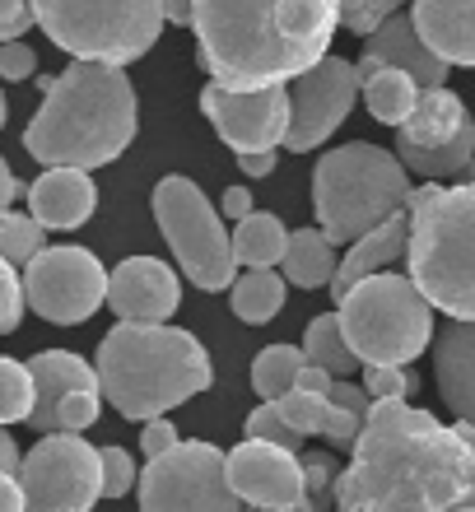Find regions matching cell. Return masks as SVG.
I'll use <instances>...</instances> for the list:
<instances>
[{"label":"cell","mask_w":475,"mask_h":512,"mask_svg":"<svg viewBox=\"0 0 475 512\" xmlns=\"http://www.w3.org/2000/svg\"><path fill=\"white\" fill-rule=\"evenodd\" d=\"M466 122H471L466 103L452 94L448 84H438V89H420V103L401 126V140L415 149H443L466 131Z\"/></svg>","instance_id":"23"},{"label":"cell","mask_w":475,"mask_h":512,"mask_svg":"<svg viewBox=\"0 0 475 512\" xmlns=\"http://www.w3.org/2000/svg\"><path fill=\"white\" fill-rule=\"evenodd\" d=\"M303 461V494L313 503V512H336V461L326 452H313V457H299Z\"/></svg>","instance_id":"35"},{"label":"cell","mask_w":475,"mask_h":512,"mask_svg":"<svg viewBox=\"0 0 475 512\" xmlns=\"http://www.w3.org/2000/svg\"><path fill=\"white\" fill-rule=\"evenodd\" d=\"M415 103H420V84L410 80L406 70H392V66H382L373 70L364 80V108L373 112V122L382 126H406V117L415 112Z\"/></svg>","instance_id":"27"},{"label":"cell","mask_w":475,"mask_h":512,"mask_svg":"<svg viewBox=\"0 0 475 512\" xmlns=\"http://www.w3.org/2000/svg\"><path fill=\"white\" fill-rule=\"evenodd\" d=\"M434 382L448 415L475 429V322H448L438 331Z\"/></svg>","instance_id":"19"},{"label":"cell","mask_w":475,"mask_h":512,"mask_svg":"<svg viewBox=\"0 0 475 512\" xmlns=\"http://www.w3.org/2000/svg\"><path fill=\"white\" fill-rule=\"evenodd\" d=\"M336 317L364 368H406L434 345V308L401 270L359 280L336 298Z\"/></svg>","instance_id":"7"},{"label":"cell","mask_w":475,"mask_h":512,"mask_svg":"<svg viewBox=\"0 0 475 512\" xmlns=\"http://www.w3.org/2000/svg\"><path fill=\"white\" fill-rule=\"evenodd\" d=\"M24 196L28 215L38 219L42 229H80L98 205L94 177L80 173V168H47Z\"/></svg>","instance_id":"20"},{"label":"cell","mask_w":475,"mask_h":512,"mask_svg":"<svg viewBox=\"0 0 475 512\" xmlns=\"http://www.w3.org/2000/svg\"><path fill=\"white\" fill-rule=\"evenodd\" d=\"M336 243L326 238L322 229H294L285 247V261H280V275L285 284H299V289H322V284L336 280Z\"/></svg>","instance_id":"24"},{"label":"cell","mask_w":475,"mask_h":512,"mask_svg":"<svg viewBox=\"0 0 475 512\" xmlns=\"http://www.w3.org/2000/svg\"><path fill=\"white\" fill-rule=\"evenodd\" d=\"M19 461H24V452L14 447L10 429H0V475H19Z\"/></svg>","instance_id":"48"},{"label":"cell","mask_w":475,"mask_h":512,"mask_svg":"<svg viewBox=\"0 0 475 512\" xmlns=\"http://www.w3.org/2000/svg\"><path fill=\"white\" fill-rule=\"evenodd\" d=\"M28 415H33V378H28V364L0 359V429L28 424Z\"/></svg>","instance_id":"32"},{"label":"cell","mask_w":475,"mask_h":512,"mask_svg":"<svg viewBox=\"0 0 475 512\" xmlns=\"http://www.w3.org/2000/svg\"><path fill=\"white\" fill-rule=\"evenodd\" d=\"M177 443H182V438H177V429L168 424V419H150V424L140 429V447H145V457H150V461L154 457H168Z\"/></svg>","instance_id":"43"},{"label":"cell","mask_w":475,"mask_h":512,"mask_svg":"<svg viewBox=\"0 0 475 512\" xmlns=\"http://www.w3.org/2000/svg\"><path fill=\"white\" fill-rule=\"evenodd\" d=\"M285 308V275L280 270H243V280H233V312L247 326H266Z\"/></svg>","instance_id":"29"},{"label":"cell","mask_w":475,"mask_h":512,"mask_svg":"<svg viewBox=\"0 0 475 512\" xmlns=\"http://www.w3.org/2000/svg\"><path fill=\"white\" fill-rule=\"evenodd\" d=\"M191 28L210 84L257 94L331 56L340 0H191Z\"/></svg>","instance_id":"2"},{"label":"cell","mask_w":475,"mask_h":512,"mask_svg":"<svg viewBox=\"0 0 475 512\" xmlns=\"http://www.w3.org/2000/svg\"><path fill=\"white\" fill-rule=\"evenodd\" d=\"M24 191H28V187H19V177L10 173V163L0 159V219L10 215V205L19 201V196H24Z\"/></svg>","instance_id":"44"},{"label":"cell","mask_w":475,"mask_h":512,"mask_svg":"<svg viewBox=\"0 0 475 512\" xmlns=\"http://www.w3.org/2000/svg\"><path fill=\"white\" fill-rule=\"evenodd\" d=\"M406 0H340V28H350L354 38H368L378 33L392 14H401Z\"/></svg>","instance_id":"36"},{"label":"cell","mask_w":475,"mask_h":512,"mask_svg":"<svg viewBox=\"0 0 475 512\" xmlns=\"http://www.w3.org/2000/svg\"><path fill=\"white\" fill-rule=\"evenodd\" d=\"M373 410V396L364 391V382H331L326 396V419H322V438L331 447H354L364 433V419Z\"/></svg>","instance_id":"28"},{"label":"cell","mask_w":475,"mask_h":512,"mask_svg":"<svg viewBox=\"0 0 475 512\" xmlns=\"http://www.w3.org/2000/svg\"><path fill=\"white\" fill-rule=\"evenodd\" d=\"M238 168H243L247 177H271L275 173V149H271V154H243V159H238Z\"/></svg>","instance_id":"49"},{"label":"cell","mask_w":475,"mask_h":512,"mask_svg":"<svg viewBox=\"0 0 475 512\" xmlns=\"http://www.w3.org/2000/svg\"><path fill=\"white\" fill-rule=\"evenodd\" d=\"M38 24L33 19V0H0V47L5 42H24V33Z\"/></svg>","instance_id":"41"},{"label":"cell","mask_w":475,"mask_h":512,"mask_svg":"<svg viewBox=\"0 0 475 512\" xmlns=\"http://www.w3.org/2000/svg\"><path fill=\"white\" fill-rule=\"evenodd\" d=\"M201 112L238 159L243 154H271L289 135V84L257 89V94H233V89H219V84H205Z\"/></svg>","instance_id":"15"},{"label":"cell","mask_w":475,"mask_h":512,"mask_svg":"<svg viewBox=\"0 0 475 512\" xmlns=\"http://www.w3.org/2000/svg\"><path fill=\"white\" fill-rule=\"evenodd\" d=\"M303 359H308L313 368H326L331 378H350V373H359V359H354L350 340H345V331H340L336 312H322V317L308 322V331H303Z\"/></svg>","instance_id":"30"},{"label":"cell","mask_w":475,"mask_h":512,"mask_svg":"<svg viewBox=\"0 0 475 512\" xmlns=\"http://www.w3.org/2000/svg\"><path fill=\"white\" fill-rule=\"evenodd\" d=\"M415 196L406 163L396 149H382L373 140H350L331 149L313 168V210L331 243H359L364 233L401 215Z\"/></svg>","instance_id":"6"},{"label":"cell","mask_w":475,"mask_h":512,"mask_svg":"<svg viewBox=\"0 0 475 512\" xmlns=\"http://www.w3.org/2000/svg\"><path fill=\"white\" fill-rule=\"evenodd\" d=\"M415 33L448 66H475V0H415Z\"/></svg>","instance_id":"21"},{"label":"cell","mask_w":475,"mask_h":512,"mask_svg":"<svg viewBox=\"0 0 475 512\" xmlns=\"http://www.w3.org/2000/svg\"><path fill=\"white\" fill-rule=\"evenodd\" d=\"M98 387L122 419L150 424L210 387V354L182 326L117 322L98 345Z\"/></svg>","instance_id":"4"},{"label":"cell","mask_w":475,"mask_h":512,"mask_svg":"<svg viewBox=\"0 0 475 512\" xmlns=\"http://www.w3.org/2000/svg\"><path fill=\"white\" fill-rule=\"evenodd\" d=\"M275 410L289 419V429H299L303 438H313V433H322V419H326V396H313V391H289V396H280L275 401Z\"/></svg>","instance_id":"38"},{"label":"cell","mask_w":475,"mask_h":512,"mask_svg":"<svg viewBox=\"0 0 475 512\" xmlns=\"http://www.w3.org/2000/svg\"><path fill=\"white\" fill-rule=\"evenodd\" d=\"M247 438H257V443H271V447H285L294 457H303V433L289 429V419L275 410L271 401H261L252 415H247Z\"/></svg>","instance_id":"34"},{"label":"cell","mask_w":475,"mask_h":512,"mask_svg":"<svg viewBox=\"0 0 475 512\" xmlns=\"http://www.w3.org/2000/svg\"><path fill=\"white\" fill-rule=\"evenodd\" d=\"M224 471H229V489L247 508L285 512L308 499L303 494V461L285 447L243 438L233 452H224Z\"/></svg>","instance_id":"16"},{"label":"cell","mask_w":475,"mask_h":512,"mask_svg":"<svg viewBox=\"0 0 475 512\" xmlns=\"http://www.w3.org/2000/svg\"><path fill=\"white\" fill-rule=\"evenodd\" d=\"M108 308L122 322L168 326V317L182 308L177 270L159 256H126L117 270H108Z\"/></svg>","instance_id":"17"},{"label":"cell","mask_w":475,"mask_h":512,"mask_svg":"<svg viewBox=\"0 0 475 512\" xmlns=\"http://www.w3.org/2000/svg\"><path fill=\"white\" fill-rule=\"evenodd\" d=\"M33 70H38V52L28 42H5L0 47V80H28Z\"/></svg>","instance_id":"42"},{"label":"cell","mask_w":475,"mask_h":512,"mask_svg":"<svg viewBox=\"0 0 475 512\" xmlns=\"http://www.w3.org/2000/svg\"><path fill=\"white\" fill-rule=\"evenodd\" d=\"M0 126H5V94H0Z\"/></svg>","instance_id":"51"},{"label":"cell","mask_w":475,"mask_h":512,"mask_svg":"<svg viewBox=\"0 0 475 512\" xmlns=\"http://www.w3.org/2000/svg\"><path fill=\"white\" fill-rule=\"evenodd\" d=\"M410 280L429 308L475 322V182L420 187L410 196Z\"/></svg>","instance_id":"5"},{"label":"cell","mask_w":475,"mask_h":512,"mask_svg":"<svg viewBox=\"0 0 475 512\" xmlns=\"http://www.w3.org/2000/svg\"><path fill=\"white\" fill-rule=\"evenodd\" d=\"M410 387H415V378H410L406 368H364V391L373 396V405L378 401H406Z\"/></svg>","instance_id":"40"},{"label":"cell","mask_w":475,"mask_h":512,"mask_svg":"<svg viewBox=\"0 0 475 512\" xmlns=\"http://www.w3.org/2000/svg\"><path fill=\"white\" fill-rule=\"evenodd\" d=\"M303 345H266V350L252 359V387H257L261 401H280L289 391L299 387V373H303Z\"/></svg>","instance_id":"31"},{"label":"cell","mask_w":475,"mask_h":512,"mask_svg":"<svg viewBox=\"0 0 475 512\" xmlns=\"http://www.w3.org/2000/svg\"><path fill=\"white\" fill-rule=\"evenodd\" d=\"M28 378H33V415L28 424L47 438V433H84L103 410V387H98V368L84 364L70 350H42L28 359Z\"/></svg>","instance_id":"13"},{"label":"cell","mask_w":475,"mask_h":512,"mask_svg":"<svg viewBox=\"0 0 475 512\" xmlns=\"http://www.w3.org/2000/svg\"><path fill=\"white\" fill-rule=\"evenodd\" d=\"M140 512H238L224 452L210 443H177L140 471Z\"/></svg>","instance_id":"11"},{"label":"cell","mask_w":475,"mask_h":512,"mask_svg":"<svg viewBox=\"0 0 475 512\" xmlns=\"http://www.w3.org/2000/svg\"><path fill=\"white\" fill-rule=\"evenodd\" d=\"M382 66L406 70L420 89H438V84H448V70H452L443 56H434L429 47H424V38L415 33V19H410L406 10L392 14L378 33H368V38H364V56L354 61V75H359V84H364L368 75H373V70H382Z\"/></svg>","instance_id":"18"},{"label":"cell","mask_w":475,"mask_h":512,"mask_svg":"<svg viewBox=\"0 0 475 512\" xmlns=\"http://www.w3.org/2000/svg\"><path fill=\"white\" fill-rule=\"evenodd\" d=\"M224 215H229L233 224H243V219L252 215V191H247V187H229V191H224Z\"/></svg>","instance_id":"45"},{"label":"cell","mask_w":475,"mask_h":512,"mask_svg":"<svg viewBox=\"0 0 475 512\" xmlns=\"http://www.w3.org/2000/svg\"><path fill=\"white\" fill-rule=\"evenodd\" d=\"M0 512H28L24 508V489H19V475H0Z\"/></svg>","instance_id":"47"},{"label":"cell","mask_w":475,"mask_h":512,"mask_svg":"<svg viewBox=\"0 0 475 512\" xmlns=\"http://www.w3.org/2000/svg\"><path fill=\"white\" fill-rule=\"evenodd\" d=\"M289 247V229L280 224V215L252 210L243 224H233V261L247 270H271L285 261Z\"/></svg>","instance_id":"25"},{"label":"cell","mask_w":475,"mask_h":512,"mask_svg":"<svg viewBox=\"0 0 475 512\" xmlns=\"http://www.w3.org/2000/svg\"><path fill=\"white\" fill-rule=\"evenodd\" d=\"M336 512H475V429L378 401L336 480Z\"/></svg>","instance_id":"1"},{"label":"cell","mask_w":475,"mask_h":512,"mask_svg":"<svg viewBox=\"0 0 475 512\" xmlns=\"http://www.w3.org/2000/svg\"><path fill=\"white\" fill-rule=\"evenodd\" d=\"M136 140V84L122 66L70 61L42 80V108L24 131V149L42 168H103Z\"/></svg>","instance_id":"3"},{"label":"cell","mask_w":475,"mask_h":512,"mask_svg":"<svg viewBox=\"0 0 475 512\" xmlns=\"http://www.w3.org/2000/svg\"><path fill=\"white\" fill-rule=\"evenodd\" d=\"M24 280H19V270L0 256V336H10V331H19V322H24Z\"/></svg>","instance_id":"39"},{"label":"cell","mask_w":475,"mask_h":512,"mask_svg":"<svg viewBox=\"0 0 475 512\" xmlns=\"http://www.w3.org/2000/svg\"><path fill=\"white\" fill-rule=\"evenodd\" d=\"M406 247H410V210H401V215H392L387 224H378L373 233H364L359 243H350L345 261L336 266L331 294L345 298L359 280H368V275H382L387 266H396V261L406 256Z\"/></svg>","instance_id":"22"},{"label":"cell","mask_w":475,"mask_h":512,"mask_svg":"<svg viewBox=\"0 0 475 512\" xmlns=\"http://www.w3.org/2000/svg\"><path fill=\"white\" fill-rule=\"evenodd\" d=\"M38 252H47V229L33 215H5L0 219V256L10 266H28Z\"/></svg>","instance_id":"33"},{"label":"cell","mask_w":475,"mask_h":512,"mask_svg":"<svg viewBox=\"0 0 475 512\" xmlns=\"http://www.w3.org/2000/svg\"><path fill=\"white\" fill-rule=\"evenodd\" d=\"M24 303L52 326H80L108 303V270L89 247H47L24 266Z\"/></svg>","instance_id":"12"},{"label":"cell","mask_w":475,"mask_h":512,"mask_svg":"<svg viewBox=\"0 0 475 512\" xmlns=\"http://www.w3.org/2000/svg\"><path fill=\"white\" fill-rule=\"evenodd\" d=\"M163 24H191V0H163Z\"/></svg>","instance_id":"50"},{"label":"cell","mask_w":475,"mask_h":512,"mask_svg":"<svg viewBox=\"0 0 475 512\" xmlns=\"http://www.w3.org/2000/svg\"><path fill=\"white\" fill-rule=\"evenodd\" d=\"M33 19L75 61L131 66L163 33V0H33Z\"/></svg>","instance_id":"8"},{"label":"cell","mask_w":475,"mask_h":512,"mask_svg":"<svg viewBox=\"0 0 475 512\" xmlns=\"http://www.w3.org/2000/svg\"><path fill=\"white\" fill-rule=\"evenodd\" d=\"M154 219H159L163 238L173 247L177 270L196 289H205V294L229 289L233 270H238V261H233V233L224 229L219 210L210 205V196L191 177L173 173L154 187Z\"/></svg>","instance_id":"9"},{"label":"cell","mask_w":475,"mask_h":512,"mask_svg":"<svg viewBox=\"0 0 475 512\" xmlns=\"http://www.w3.org/2000/svg\"><path fill=\"white\" fill-rule=\"evenodd\" d=\"M331 373L326 368H313V364H303V373H299V391H313V396H331Z\"/></svg>","instance_id":"46"},{"label":"cell","mask_w":475,"mask_h":512,"mask_svg":"<svg viewBox=\"0 0 475 512\" xmlns=\"http://www.w3.org/2000/svg\"><path fill=\"white\" fill-rule=\"evenodd\" d=\"M354 98H359V75L354 61L345 56H326L313 70H303L299 80L289 84V154H308L317 149L331 131H340V122L350 117Z\"/></svg>","instance_id":"14"},{"label":"cell","mask_w":475,"mask_h":512,"mask_svg":"<svg viewBox=\"0 0 475 512\" xmlns=\"http://www.w3.org/2000/svg\"><path fill=\"white\" fill-rule=\"evenodd\" d=\"M247 512H261V508H247Z\"/></svg>","instance_id":"52"},{"label":"cell","mask_w":475,"mask_h":512,"mask_svg":"<svg viewBox=\"0 0 475 512\" xmlns=\"http://www.w3.org/2000/svg\"><path fill=\"white\" fill-rule=\"evenodd\" d=\"M396 159L406 163V173L424 177V182H448V177H462L475 163V122H466V131L443 149H415L406 140H396Z\"/></svg>","instance_id":"26"},{"label":"cell","mask_w":475,"mask_h":512,"mask_svg":"<svg viewBox=\"0 0 475 512\" xmlns=\"http://www.w3.org/2000/svg\"><path fill=\"white\" fill-rule=\"evenodd\" d=\"M19 489L28 512H94L103 499L98 447H89L80 433H47L19 461Z\"/></svg>","instance_id":"10"},{"label":"cell","mask_w":475,"mask_h":512,"mask_svg":"<svg viewBox=\"0 0 475 512\" xmlns=\"http://www.w3.org/2000/svg\"><path fill=\"white\" fill-rule=\"evenodd\" d=\"M98 466H103V499H126L136 489L140 471L126 447H98Z\"/></svg>","instance_id":"37"}]
</instances>
